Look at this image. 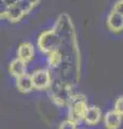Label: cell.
<instances>
[{
	"instance_id": "6da1fadb",
	"label": "cell",
	"mask_w": 123,
	"mask_h": 129,
	"mask_svg": "<svg viewBox=\"0 0 123 129\" xmlns=\"http://www.w3.org/2000/svg\"><path fill=\"white\" fill-rule=\"evenodd\" d=\"M67 119L75 124H79L84 120L85 113L88 108L87 98L81 94H75L70 97L67 101Z\"/></svg>"
},
{
	"instance_id": "7a4b0ae2",
	"label": "cell",
	"mask_w": 123,
	"mask_h": 129,
	"mask_svg": "<svg viewBox=\"0 0 123 129\" xmlns=\"http://www.w3.org/2000/svg\"><path fill=\"white\" fill-rule=\"evenodd\" d=\"M61 39L53 30H47L42 32L38 39V46L41 53L48 54L50 52L58 51L61 47Z\"/></svg>"
},
{
	"instance_id": "3957f363",
	"label": "cell",
	"mask_w": 123,
	"mask_h": 129,
	"mask_svg": "<svg viewBox=\"0 0 123 129\" xmlns=\"http://www.w3.org/2000/svg\"><path fill=\"white\" fill-rule=\"evenodd\" d=\"M33 84V89L44 90L51 85V75L48 69H37L30 74Z\"/></svg>"
},
{
	"instance_id": "277c9868",
	"label": "cell",
	"mask_w": 123,
	"mask_h": 129,
	"mask_svg": "<svg viewBox=\"0 0 123 129\" xmlns=\"http://www.w3.org/2000/svg\"><path fill=\"white\" fill-rule=\"evenodd\" d=\"M102 117V111L98 107H88L84 116V122L88 126H95L101 120Z\"/></svg>"
},
{
	"instance_id": "5b68a950",
	"label": "cell",
	"mask_w": 123,
	"mask_h": 129,
	"mask_svg": "<svg viewBox=\"0 0 123 129\" xmlns=\"http://www.w3.org/2000/svg\"><path fill=\"white\" fill-rule=\"evenodd\" d=\"M122 115L114 110H109L104 116V125L107 129H119L121 126Z\"/></svg>"
},
{
	"instance_id": "8992f818",
	"label": "cell",
	"mask_w": 123,
	"mask_h": 129,
	"mask_svg": "<svg viewBox=\"0 0 123 129\" xmlns=\"http://www.w3.org/2000/svg\"><path fill=\"white\" fill-rule=\"evenodd\" d=\"M17 56L18 59L23 60L25 62H28L32 60L34 57V47L29 42H24L18 46L17 50Z\"/></svg>"
},
{
	"instance_id": "52a82bcc",
	"label": "cell",
	"mask_w": 123,
	"mask_h": 129,
	"mask_svg": "<svg viewBox=\"0 0 123 129\" xmlns=\"http://www.w3.org/2000/svg\"><path fill=\"white\" fill-rule=\"evenodd\" d=\"M107 26L112 31H121L123 28V15L111 11L107 17Z\"/></svg>"
},
{
	"instance_id": "ba28073f",
	"label": "cell",
	"mask_w": 123,
	"mask_h": 129,
	"mask_svg": "<svg viewBox=\"0 0 123 129\" xmlns=\"http://www.w3.org/2000/svg\"><path fill=\"white\" fill-rule=\"evenodd\" d=\"M10 73L12 74V76H14L15 79L27 74L26 62L18 58L12 60L10 63Z\"/></svg>"
},
{
	"instance_id": "9c48e42d",
	"label": "cell",
	"mask_w": 123,
	"mask_h": 129,
	"mask_svg": "<svg viewBox=\"0 0 123 129\" xmlns=\"http://www.w3.org/2000/svg\"><path fill=\"white\" fill-rule=\"evenodd\" d=\"M16 87L22 92H30L31 90H33V84H32V80H31L30 74L27 73L25 75L17 78Z\"/></svg>"
},
{
	"instance_id": "30bf717a",
	"label": "cell",
	"mask_w": 123,
	"mask_h": 129,
	"mask_svg": "<svg viewBox=\"0 0 123 129\" xmlns=\"http://www.w3.org/2000/svg\"><path fill=\"white\" fill-rule=\"evenodd\" d=\"M23 15H24V13L22 12V10L18 8L17 3H16V5H13V6L9 7L6 17L9 19L10 22H12V23H16V22L21 21L22 17H23Z\"/></svg>"
},
{
	"instance_id": "8fae6325",
	"label": "cell",
	"mask_w": 123,
	"mask_h": 129,
	"mask_svg": "<svg viewBox=\"0 0 123 129\" xmlns=\"http://www.w3.org/2000/svg\"><path fill=\"white\" fill-rule=\"evenodd\" d=\"M62 61V54L60 53V51H54L47 54V66L49 68H55L59 67V64Z\"/></svg>"
},
{
	"instance_id": "7c38bea8",
	"label": "cell",
	"mask_w": 123,
	"mask_h": 129,
	"mask_svg": "<svg viewBox=\"0 0 123 129\" xmlns=\"http://www.w3.org/2000/svg\"><path fill=\"white\" fill-rule=\"evenodd\" d=\"M17 6L18 8L22 10V12L24 14H28L29 12L32 10L33 6L28 1V0H18L17 1Z\"/></svg>"
},
{
	"instance_id": "4fadbf2b",
	"label": "cell",
	"mask_w": 123,
	"mask_h": 129,
	"mask_svg": "<svg viewBox=\"0 0 123 129\" xmlns=\"http://www.w3.org/2000/svg\"><path fill=\"white\" fill-rule=\"evenodd\" d=\"M58 129H77V125L74 122H72V120L65 119V120H63V122H61Z\"/></svg>"
},
{
	"instance_id": "5bb4252c",
	"label": "cell",
	"mask_w": 123,
	"mask_h": 129,
	"mask_svg": "<svg viewBox=\"0 0 123 129\" xmlns=\"http://www.w3.org/2000/svg\"><path fill=\"white\" fill-rule=\"evenodd\" d=\"M114 111H116L117 113H119V114L122 115L123 113V98L122 97H119V98L117 99L116 103H114Z\"/></svg>"
},
{
	"instance_id": "9a60e30c",
	"label": "cell",
	"mask_w": 123,
	"mask_h": 129,
	"mask_svg": "<svg viewBox=\"0 0 123 129\" xmlns=\"http://www.w3.org/2000/svg\"><path fill=\"white\" fill-rule=\"evenodd\" d=\"M8 9H9V6H8L5 1L0 0V18H3L7 16Z\"/></svg>"
},
{
	"instance_id": "2e32d148",
	"label": "cell",
	"mask_w": 123,
	"mask_h": 129,
	"mask_svg": "<svg viewBox=\"0 0 123 129\" xmlns=\"http://www.w3.org/2000/svg\"><path fill=\"white\" fill-rule=\"evenodd\" d=\"M113 12H116V13H119V14H122L123 15V1L122 0H118L116 2V5L113 6V9H112Z\"/></svg>"
},
{
	"instance_id": "e0dca14e",
	"label": "cell",
	"mask_w": 123,
	"mask_h": 129,
	"mask_svg": "<svg viewBox=\"0 0 123 129\" xmlns=\"http://www.w3.org/2000/svg\"><path fill=\"white\" fill-rule=\"evenodd\" d=\"M2 1H5L6 3H7V5L8 6H13V5H16V3H17V1H18V0H2Z\"/></svg>"
},
{
	"instance_id": "ac0fdd59",
	"label": "cell",
	"mask_w": 123,
	"mask_h": 129,
	"mask_svg": "<svg viewBox=\"0 0 123 129\" xmlns=\"http://www.w3.org/2000/svg\"><path fill=\"white\" fill-rule=\"evenodd\" d=\"M28 1H29V2L31 3V5H32V6L34 7V6H37V5H38L40 0H28Z\"/></svg>"
}]
</instances>
